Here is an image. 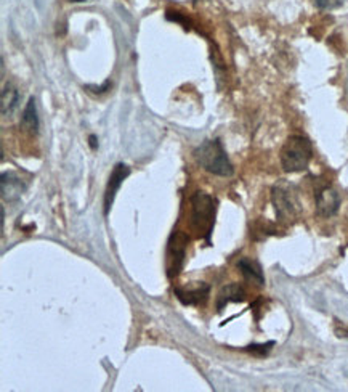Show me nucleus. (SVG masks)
Returning <instances> with one entry per match:
<instances>
[{
    "label": "nucleus",
    "instance_id": "f257e3e1",
    "mask_svg": "<svg viewBox=\"0 0 348 392\" xmlns=\"http://www.w3.org/2000/svg\"><path fill=\"white\" fill-rule=\"evenodd\" d=\"M217 201L204 191H196L191 196V224L198 232L201 238H204L207 244H211V237L216 225Z\"/></svg>",
    "mask_w": 348,
    "mask_h": 392
},
{
    "label": "nucleus",
    "instance_id": "f03ea898",
    "mask_svg": "<svg viewBox=\"0 0 348 392\" xmlns=\"http://www.w3.org/2000/svg\"><path fill=\"white\" fill-rule=\"evenodd\" d=\"M194 160L207 172L220 175V177H230L235 172L233 165H231L228 156H226V151L223 150L220 140H206V142H202L194 150Z\"/></svg>",
    "mask_w": 348,
    "mask_h": 392
},
{
    "label": "nucleus",
    "instance_id": "7ed1b4c3",
    "mask_svg": "<svg viewBox=\"0 0 348 392\" xmlns=\"http://www.w3.org/2000/svg\"><path fill=\"white\" fill-rule=\"evenodd\" d=\"M313 148L309 138L292 136L286 140L281 148V166L286 172H300L310 165Z\"/></svg>",
    "mask_w": 348,
    "mask_h": 392
},
{
    "label": "nucleus",
    "instance_id": "20e7f679",
    "mask_svg": "<svg viewBox=\"0 0 348 392\" xmlns=\"http://www.w3.org/2000/svg\"><path fill=\"white\" fill-rule=\"evenodd\" d=\"M271 203H273L276 215L280 220L289 222L297 218L300 204L292 186L289 184H276L271 190Z\"/></svg>",
    "mask_w": 348,
    "mask_h": 392
},
{
    "label": "nucleus",
    "instance_id": "39448f33",
    "mask_svg": "<svg viewBox=\"0 0 348 392\" xmlns=\"http://www.w3.org/2000/svg\"><path fill=\"white\" fill-rule=\"evenodd\" d=\"M187 247H188V237L183 232L172 233L169 239V247H167V273L173 278L182 272L185 257H187Z\"/></svg>",
    "mask_w": 348,
    "mask_h": 392
},
{
    "label": "nucleus",
    "instance_id": "423d86ee",
    "mask_svg": "<svg viewBox=\"0 0 348 392\" xmlns=\"http://www.w3.org/2000/svg\"><path fill=\"white\" fill-rule=\"evenodd\" d=\"M316 214L320 218H333L337 214L340 208V195L333 186H323L321 190L316 191Z\"/></svg>",
    "mask_w": 348,
    "mask_h": 392
},
{
    "label": "nucleus",
    "instance_id": "0eeeda50",
    "mask_svg": "<svg viewBox=\"0 0 348 392\" xmlns=\"http://www.w3.org/2000/svg\"><path fill=\"white\" fill-rule=\"evenodd\" d=\"M130 175V167L127 165H116L111 175H109L108 185H106V191H104V215L109 214V209H111L114 198L118 195V191L120 189V185L124 184V180Z\"/></svg>",
    "mask_w": 348,
    "mask_h": 392
},
{
    "label": "nucleus",
    "instance_id": "6e6552de",
    "mask_svg": "<svg viewBox=\"0 0 348 392\" xmlns=\"http://www.w3.org/2000/svg\"><path fill=\"white\" fill-rule=\"evenodd\" d=\"M26 184L23 182L20 175L15 172H4L0 180V190H2V200L5 203H16L21 200L23 193L26 191Z\"/></svg>",
    "mask_w": 348,
    "mask_h": 392
},
{
    "label": "nucleus",
    "instance_id": "1a4fd4ad",
    "mask_svg": "<svg viewBox=\"0 0 348 392\" xmlns=\"http://www.w3.org/2000/svg\"><path fill=\"white\" fill-rule=\"evenodd\" d=\"M211 288L209 285L201 283L198 288L194 290H182V288H173V295L177 296V299L183 304V306H201L204 304L209 297Z\"/></svg>",
    "mask_w": 348,
    "mask_h": 392
},
{
    "label": "nucleus",
    "instance_id": "9d476101",
    "mask_svg": "<svg viewBox=\"0 0 348 392\" xmlns=\"http://www.w3.org/2000/svg\"><path fill=\"white\" fill-rule=\"evenodd\" d=\"M246 301V291L241 285L237 283H230L223 286L220 292L217 295V310L222 312V310L228 306L230 302H244Z\"/></svg>",
    "mask_w": 348,
    "mask_h": 392
},
{
    "label": "nucleus",
    "instance_id": "9b49d317",
    "mask_svg": "<svg viewBox=\"0 0 348 392\" xmlns=\"http://www.w3.org/2000/svg\"><path fill=\"white\" fill-rule=\"evenodd\" d=\"M237 268H240L242 277H244L247 282L259 286L265 285V275L259 262L249 259V257H242V259L237 261Z\"/></svg>",
    "mask_w": 348,
    "mask_h": 392
},
{
    "label": "nucleus",
    "instance_id": "f8f14e48",
    "mask_svg": "<svg viewBox=\"0 0 348 392\" xmlns=\"http://www.w3.org/2000/svg\"><path fill=\"white\" fill-rule=\"evenodd\" d=\"M20 105V92L15 85L7 84L2 90V100H0V109L4 116H11Z\"/></svg>",
    "mask_w": 348,
    "mask_h": 392
},
{
    "label": "nucleus",
    "instance_id": "ddd939ff",
    "mask_svg": "<svg viewBox=\"0 0 348 392\" xmlns=\"http://www.w3.org/2000/svg\"><path fill=\"white\" fill-rule=\"evenodd\" d=\"M20 126L23 131H26L29 133H37L39 118H37V109H36V100H34L32 97L29 98L26 108L23 111Z\"/></svg>",
    "mask_w": 348,
    "mask_h": 392
},
{
    "label": "nucleus",
    "instance_id": "4468645a",
    "mask_svg": "<svg viewBox=\"0 0 348 392\" xmlns=\"http://www.w3.org/2000/svg\"><path fill=\"white\" fill-rule=\"evenodd\" d=\"M275 346V343L271 341V343H266V344H251V346H247L244 350H247V352H251L254 355H259V357H263L266 355L271 350V348Z\"/></svg>",
    "mask_w": 348,
    "mask_h": 392
},
{
    "label": "nucleus",
    "instance_id": "2eb2a0df",
    "mask_svg": "<svg viewBox=\"0 0 348 392\" xmlns=\"http://www.w3.org/2000/svg\"><path fill=\"white\" fill-rule=\"evenodd\" d=\"M313 2H315L316 7L321 10H334V8H339L345 0H313Z\"/></svg>",
    "mask_w": 348,
    "mask_h": 392
},
{
    "label": "nucleus",
    "instance_id": "dca6fc26",
    "mask_svg": "<svg viewBox=\"0 0 348 392\" xmlns=\"http://www.w3.org/2000/svg\"><path fill=\"white\" fill-rule=\"evenodd\" d=\"M167 20H172V21H177V23H182V25H185V29H188V20H185L182 15L178 13V11H169L167 13Z\"/></svg>",
    "mask_w": 348,
    "mask_h": 392
},
{
    "label": "nucleus",
    "instance_id": "f3484780",
    "mask_svg": "<svg viewBox=\"0 0 348 392\" xmlns=\"http://www.w3.org/2000/svg\"><path fill=\"white\" fill-rule=\"evenodd\" d=\"M87 89H92V92L95 93H101V92H106L109 89V83H104L103 87H94V85H87Z\"/></svg>",
    "mask_w": 348,
    "mask_h": 392
},
{
    "label": "nucleus",
    "instance_id": "a211bd4d",
    "mask_svg": "<svg viewBox=\"0 0 348 392\" xmlns=\"http://www.w3.org/2000/svg\"><path fill=\"white\" fill-rule=\"evenodd\" d=\"M89 140H90V146H92V148L95 150L97 146H98V143H97V137H95V136H90V138H89Z\"/></svg>",
    "mask_w": 348,
    "mask_h": 392
},
{
    "label": "nucleus",
    "instance_id": "6ab92c4d",
    "mask_svg": "<svg viewBox=\"0 0 348 392\" xmlns=\"http://www.w3.org/2000/svg\"><path fill=\"white\" fill-rule=\"evenodd\" d=\"M71 2H84V0H71Z\"/></svg>",
    "mask_w": 348,
    "mask_h": 392
}]
</instances>
